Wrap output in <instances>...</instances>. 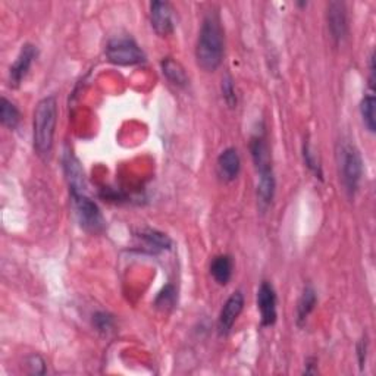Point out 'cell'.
Here are the masks:
<instances>
[{
    "label": "cell",
    "mask_w": 376,
    "mask_h": 376,
    "mask_svg": "<svg viewBox=\"0 0 376 376\" xmlns=\"http://www.w3.org/2000/svg\"><path fill=\"white\" fill-rule=\"evenodd\" d=\"M224 59V29L221 18L215 11H210L203 20L197 44L196 60L205 72H215Z\"/></svg>",
    "instance_id": "1"
},
{
    "label": "cell",
    "mask_w": 376,
    "mask_h": 376,
    "mask_svg": "<svg viewBox=\"0 0 376 376\" xmlns=\"http://www.w3.org/2000/svg\"><path fill=\"white\" fill-rule=\"evenodd\" d=\"M58 123V102L55 96L41 99L34 111L33 140L34 149L41 158H47L53 149L55 130Z\"/></svg>",
    "instance_id": "2"
},
{
    "label": "cell",
    "mask_w": 376,
    "mask_h": 376,
    "mask_svg": "<svg viewBox=\"0 0 376 376\" xmlns=\"http://www.w3.org/2000/svg\"><path fill=\"white\" fill-rule=\"evenodd\" d=\"M250 152L257 172V199L269 201L275 197L276 181L272 169L271 150L264 134H255L250 140Z\"/></svg>",
    "instance_id": "3"
},
{
    "label": "cell",
    "mask_w": 376,
    "mask_h": 376,
    "mask_svg": "<svg viewBox=\"0 0 376 376\" xmlns=\"http://www.w3.org/2000/svg\"><path fill=\"white\" fill-rule=\"evenodd\" d=\"M340 177L350 197H354L363 177V162L360 152L350 141H341L337 150Z\"/></svg>",
    "instance_id": "4"
},
{
    "label": "cell",
    "mask_w": 376,
    "mask_h": 376,
    "mask_svg": "<svg viewBox=\"0 0 376 376\" xmlns=\"http://www.w3.org/2000/svg\"><path fill=\"white\" fill-rule=\"evenodd\" d=\"M71 196L80 225L93 234L102 232L105 229V217L96 203L86 194V192H71Z\"/></svg>",
    "instance_id": "5"
},
{
    "label": "cell",
    "mask_w": 376,
    "mask_h": 376,
    "mask_svg": "<svg viewBox=\"0 0 376 376\" xmlns=\"http://www.w3.org/2000/svg\"><path fill=\"white\" fill-rule=\"evenodd\" d=\"M106 58L109 62L121 67L138 65L146 56L131 37H115L106 46Z\"/></svg>",
    "instance_id": "6"
},
{
    "label": "cell",
    "mask_w": 376,
    "mask_h": 376,
    "mask_svg": "<svg viewBox=\"0 0 376 376\" xmlns=\"http://www.w3.org/2000/svg\"><path fill=\"white\" fill-rule=\"evenodd\" d=\"M150 22L154 33L161 37H168L175 29L174 9L168 2L154 0L150 4Z\"/></svg>",
    "instance_id": "7"
},
{
    "label": "cell",
    "mask_w": 376,
    "mask_h": 376,
    "mask_svg": "<svg viewBox=\"0 0 376 376\" xmlns=\"http://www.w3.org/2000/svg\"><path fill=\"white\" fill-rule=\"evenodd\" d=\"M326 20L329 33H331V37L335 41V44L342 43V40L347 37L349 31L346 4L329 2L326 8Z\"/></svg>",
    "instance_id": "8"
},
{
    "label": "cell",
    "mask_w": 376,
    "mask_h": 376,
    "mask_svg": "<svg viewBox=\"0 0 376 376\" xmlns=\"http://www.w3.org/2000/svg\"><path fill=\"white\" fill-rule=\"evenodd\" d=\"M244 307V295L241 291L232 293L225 302L217 319V333L219 335H227L231 333L234 323L237 322Z\"/></svg>",
    "instance_id": "9"
},
{
    "label": "cell",
    "mask_w": 376,
    "mask_h": 376,
    "mask_svg": "<svg viewBox=\"0 0 376 376\" xmlns=\"http://www.w3.org/2000/svg\"><path fill=\"white\" fill-rule=\"evenodd\" d=\"M37 58V47L34 44H24L20 55L15 59L9 69V83L11 87L17 88L21 86V83L25 80V76L28 75L31 65H33L34 59Z\"/></svg>",
    "instance_id": "10"
},
{
    "label": "cell",
    "mask_w": 376,
    "mask_h": 376,
    "mask_svg": "<svg viewBox=\"0 0 376 376\" xmlns=\"http://www.w3.org/2000/svg\"><path fill=\"white\" fill-rule=\"evenodd\" d=\"M257 307L262 326H272L276 322V293L271 282L263 281L257 290Z\"/></svg>",
    "instance_id": "11"
},
{
    "label": "cell",
    "mask_w": 376,
    "mask_h": 376,
    "mask_svg": "<svg viewBox=\"0 0 376 376\" xmlns=\"http://www.w3.org/2000/svg\"><path fill=\"white\" fill-rule=\"evenodd\" d=\"M241 170V159L237 149L228 147L217 158V174L225 182H232L239 178Z\"/></svg>",
    "instance_id": "12"
},
{
    "label": "cell",
    "mask_w": 376,
    "mask_h": 376,
    "mask_svg": "<svg viewBox=\"0 0 376 376\" xmlns=\"http://www.w3.org/2000/svg\"><path fill=\"white\" fill-rule=\"evenodd\" d=\"M234 262L228 255L216 256L210 263V275L219 286H227L232 278Z\"/></svg>",
    "instance_id": "13"
},
{
    "label": "cell",
    "mask_w": 376,
    "mask_h": 376,
    "mask_svg": "<svg viewBox=\"0 0 376 376\" xmlns=\"http://www.w3.org/2000/svg\"><path fill=\"white\" fill-rule=\"evenodd\" d=\"M318 303L316 291L311 287H306L300 295L299 303H297V325L303 326L309 319L310 313L315 310Z\"/></svg>",
    "instance_id": "14"
},
{
    "label": "cell",
    "mask_w": 376,
    "mask_h": 376,
    "mask_svg": "<svg viewBox=\"0 0 376 376\" xmlns=\"http://www.w3.org/2000/svg\"><path fill=\"white\" fill-rule=\"evenodd\" d=\"M162 71L163 75L168 78V81L174 86L185 87L188 84V76L185 74V69L175 59L165 58L162 60Z\"/></svg>",
    "instance_id": "15"
},
{
    "label": "cell",
    "mask_w": 376,
    "mask_h": 376,
    "mask_svg": "<svg viewBox=\"0 0 376 376\" xmlns=\"http://www.w3.org/2000/svg\"><path fill=\"white\" fill-rule=\"evenodd\" d=\"M360 114L365 127L369 133L376 131V99H375V90H370L360 103Z\"/></svg>",
    "instance_id": "16"
},
{
    "label": "cell",
    "mask_w": 376,
    "mask_h": 376,
    "mask_svg": "<svg viewBox=\"0 0 376 376\" xmlns=\"http://www.w3.org/2000/svg\"><path fill=\"white\" fill-rule=\"evenodd\" d=\"M20 121L21 114L18 107L4 96L0 99V122H2L4 127H6L8 130H15L18 127Z\"/></svg>",
    "instance_id": "17"
},
{
    "label": "cell",
    "mask_w": 376,
    "mask_h": 376,
    "mask_svg": "<svg viewBox=\"0 0 376 376\" xmlns=\"http://www.w3.org/2000/svg\"><path fill=\"white\" fill-rule=\"evenodd\" d=\"M141 239L146 241V244L152 248H158V250H165L170 247V240L166 237L165 234L147 229L146 232L141 234Z\"/></svg>",
    "instance_id": "18"
},
{
    "label": "cell",
    "mask_w": 376,
    "mask_h": 376,
    "mask_svg": "<svg viewBox=\"0 0 376 376\" xmlns=\"http://www.w3.org/2000/svg\"><path fill=\"white\" fill-rule=\"evenodd\" d=\"M303 156H304V163L307 165V168L316 175V178H322V168L316 159L315 152L311 150L309 143H304L303 146Z\"/></svg>",
    "instance_id": "19"
},
{
    "label": "cell",
    "mask_w": 376,
    "mask_h": 376,
    "mask_svg": "<svg viewBox=\"0 0 376 376\" xmlns=\"http://www.w3.org/2000/svg\"><path fill=\"white\" fill-rule=\"evenodd\" d=\"M93 323H94V326H96L98 331L109 333L114 328L115 321H114V316L109 315V313L99 311V313H96V315L93 316Z\"/></svg>",
    "instance_id": "20"
},
{
    "label": "cell",
    "mask_w": 376,
    "mask_h": 376,
    "mask_svg": "<svg viewBox=\"0 0 376 376\" xmlns=\"http://www.w3.org/2000/svg\"><path fill=\"white\" fill-rule=\"evenodd\" d=\"M222 96L229 107L237 106V94H235V87L229 75L222 80Z\"/></svg>",
    "instance_id": "21"
},
{
    "label": "cell",
    "mask_w": 376,
    "mask_h": 376,
    "mask_svg": "<svg viewBox=\"0 0 376 376\" xmlns=\"http://www.w3.org/2000/svg\"><path fill=\"white\" fill-rule=\"evenodd\" d=\"M27 365L29 368V373H33V375H43L46 372L44 360L40 356H37V354L28 357Z\"/></svg>",
    "instance_id": "22"
},
{
    "label": "cell",
    "mask_w": 376,
    "mask_h": 376,
    "mask_svg": "<svg viewBox=\"0 0 376 376\" xmlns=\"http://www.w3.org/2000/svg\"><path fill=\"white\" fill-rule=\"evenodd\" d=\"M175 291L174 288H172L170 286H168L158 297V300H156V304H159V306H168V304H172V302H174L175 299Z\"/></svg>",
    "instance_id": "23"
},
{
    "label": "cell",
    "mask_w": 376,
    "mask_h": 376,
    "mask_svg": "<svg viewBox=\"0 0 376 376\" xmlns=\"http://www.w3.org/2000/svg\"><path fill=\"white\" fill-rule=\"evenodd\" d=\"M357 356H358V365H360V369H363L365 363H366V351H368V342L366 340H362L358 342L357 346Z\"/></svg>",
    "instance_id": "24"
}]
</instances>
